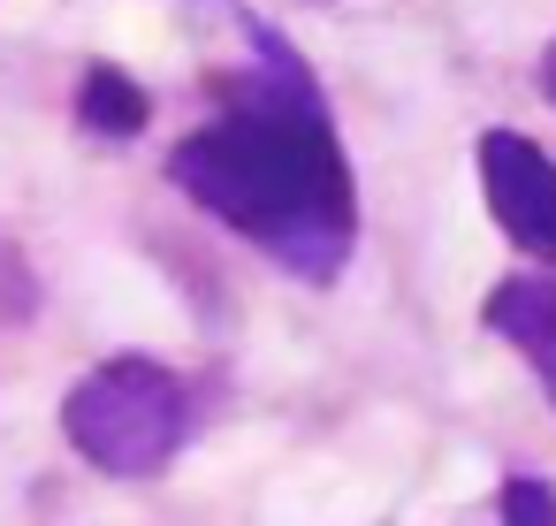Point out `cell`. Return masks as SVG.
Here are the masks:
<instances>
[{
    "instance_id": "4",
    "label": "cell",
    "mask_w": 556,
    "mask_h": 526,
    "mask_svg": "<svg viewBox=\"0 0 556 526\" xmlns=\"http://www.w3.org/2000/svg\"><path fill=\"white\" fill-rule=\"evenodd\" d=\"M480 321L548 381V397H556V283H533V275H503L495 290H488V305H480Z\"/></svg>"
},
{
    "instance_id": "5",
    "label": "cell",
    "mask_w": 556,
    "mask_h": 526,
    "mask_svg": "<svg viewBox=\"0 0 556 526\" xmlns=\"http://www.w3.org/2000/svg\"><path fill=\"white\" fill-rule=\"evenodd\" d=\"M77 123H85L92 138H138V130L153 123V92H146L130 70L92 62L85 85H77Z\"/></svg>"
},
{
    "instance_id": "6",
    "label": "cell",
    "mask_w": 556,
    "mask_h": 526,
    "mask_svg": "<svg viewBox=\"0 0 556 526\" xmlns=\"http://www.w3.org/2000/svg\"><path fill=\"white\" fill-rule=\"evenodd\" d=\"M495 511H503V526H556V488L533 473H510L495 488Z\"/></svg>"
},
{
    "instance_id": "2",
    "label": "cell",
    "mask_w": 556,
    "mask_h": 526,
    "mask_svg": "<svg viewBox=\"0 0 556 526\" xmlns=\"http://www.w3.org/2000/svg\"><path fill=\"white\" fill-rule=\"evenodd\" d=\"M62 435L85 465L115 480L161 473L191 435V389L161 359H108L62 397Z\"/></svg>"
},
{
    "instance_id": "7",
    "label": "cell",
    "mask_w": 556,
    "mask_h": 526,
    "mask_svg": "<svg viewBox=\"0 0 556 526\" xmlns=\"http://www.w3.org/2000/svg\"><path fill=\"white\" fill-rule=\"evenodd\" d=\"M541 92H548V108H556V47L541 54Z\"/></svg>"
},
{
    "instance_id": "1",
    "label": "cell",
    "mask_w": 556,
    "mask_h": 526,
    "mask_svg": "<svg viewBox=\"0 0 556 526\" xmlns=\"http://www.w3.org/2000/svg\"><path fill=\"white\" fill-rule=\"evenodd\" d=\"M168 184L298 283H336L358 245V184L328 100L267 24H252V70L222 77V115L168 153Z\"/></svg>"
},
{
    "instance_id": "3",
    "label": "cell",
    "mask_w": 556,
    "mask_h": 526,
    "mask_svg": "<svg viewBox=\"0 0 556 526\" xmlns=\"http://www.w3.org/2000/svg\"><path fill=\"white\" fill-rule=\"evenodd\" d=\"M480 191L518 252L556 260V161L526 130H480Z\"/></svg>"
}]
</instances>
